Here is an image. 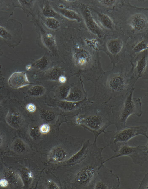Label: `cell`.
Listing matches in <instances>:
<instances>
[{
  "label": "cell",
  "instance_id": "d6986e66",
  "mask_svg": "<svg viewBox=\"0 0 148 189\" xmlns=\"http://www.w3.org/2000/svg\"><path fill=\"white\" fill-rule=\"evenodd\" d=\"M91 143L89 140L85 141L80 150L71 157L67 161V163L69 164H71L83 160L87 155Z\"/></svg>",
  "mask_w": 148,
  "mask_h": 189
},
{
  "label": "cell",
  "instance_id": "cb8c5ba5",
  "mask_svg": "<svg viewBox=\"0 0 148 189\" xmlns=\"http://www.w3.org/2000/svg\"><path fill=\"white\" fill-rule=\"evenodd\" d=\"M43 43L48 49L53 52L56 50V43L54 37L49 33H45L42 37Z\"/></svg>",
  "mask_w": 148,
  "mask_h": 189
},
{
  "label": "cell",
  "instance_id": "6da1fadb",
  "mask_svg": "<svg viewBox=\"0 0 148 189\" xmlns=\"http://www.w3.org/2000/svg\"><path fill=\"white\" fill-rule=\"evenodd\" d=\"M131 57L126 54L110 70L104 72L94 83L90 103H102L112 107L118 104L134 88L138 79L133 74Z\"/></svg>",
  "mask_w": 148,
  "mask_h": 189
},
{
  "label": "cell",
  "instance_id": "44dd1931",
  "mask_svg": "<svg viewBox=\"0 0 148 189\" xmlns=\"http://www.w3.org/2000/svg\"><path fill=\"white\" fill-rule=\"evenodd\" d=\"M17 173L25 188L30 187L34 178V174L29 169L21 167L18 169Z\"/></svg>",
  "mask_w": 148,
  "mask_h": 189
},
{
  "label": "cell",
  "instance_id": "e575fe53",
  "mask_svg": "<svg viewBox=\"0 0 148 189\" xmlns=\"http://www.w3.org/2000/svg\"><path fill=\"white\" fill-rule=\"evenodd\" d=\"M148 188V174H145V176L141 181L138 189H147Z\"/></svg>",
  "mask_w": 148,
  "mask_h": 189
},
{
  "label": "cell",
  "instance_id": "ab89813d",
  "mask_svg": "<svg viewBox=\"0 0 148 189\" xmlns=\"http://www.w3.org/2000/svg\"><path fill=\"white\" fill-rule=\"evenodd\" d=\"M4 136L3 133L0 131V149L3 146L4 142Z\"/></svg>",
  "mask_w": 148,
  "mask_h": 189
},
{
  "label": "cell",
  "instance_id": "ffe728a7",
  "mask_svg": "<svg viewBox=\"0 0 148 189\" xmlns=\"http://www.w3.org/2000/svg\"><path fill=\"white\" fill-rule=\"evenodd\" d=\"M67 155L66 151L62 146L58 145L51 149L48 154V158L50 162H58L63 160Z\"/></svg>",
  "mask_w": 148,
  "mask_h": 189
},
{
  "label": "cell",
  "instance_id": "1f68e13d",
  "mask_svg": "<svg viewBox=\"0 0 148 189\" xmlns=\"http://www.w3.org/2000/svg\"><path fill=\"white\" fill-rule=\"evenodd\" d=\"M40 126L37 124H34L31 126L29 129V135L30 138L33 140H37L41 136L42 134L39 130Z\"/></svg>",
  "mask_w": 148,
  "mask_h": 189
},
{
  "label": "cell",
  "instance_id": "74e56055",
  "mask_svg": "<svg viewBox=\"0 0 148 189\" xmlns=\"http://www.w3.org/2000/svg\"><path fill=\"white\" fill-rule=\"evenodd\" d=\"M58 80L60 83L64 84L66 82L67 78L65 76L62 74L59 77Z\"/></svg>",
  "mask_w": 148,
  "mask_h": 189
},
{
  "label": "cell",
  "instance_id": "4dcf8cb0",
  "mask_svg": "<svg viewBox=\"0 0 148 189\" xmlns=\"http://www.w3.org/2000/svg\"><path fill=\"white\" fill-rule=\"evenodd\" d=\"M62 71L59 67H55L50 70L47 74V76L50 79L56 81L58 80L59 77L62 75Z\"/></svg>",
  "mask_w": 148,
  "mask_h": 189
},
{
  "label": "cell",
  "instance_id": "2e32d148",
  "mask_svg": "<svg viewBox=\"0 0 148 189\" xmlns=\"http://www.w3.org/2000/svg\"><path fill=\"white\" fill-rule=\"evenodd\" d=\"M123 1V0H92L88 1L86 5L96 7L109 12L120 5Z\"/></svg>",
  "mask_w": 148,
  "mask_h": 189
},
{
  "label": "cell",
  "instance_id": "277c9868",
  "mask_svg": "<svg viewBox=\"0 0 148 189\" xmlns=\"http://www.w3.org/2000/svg\"><path fill=\"white\" fill-rule=\"evenodd\" d=\"M100 148L96 142L91 143L83 164L76 172L75 181L76 184L83 188H89L90 185L99 167L105 160L102 155L103 150L106 147Z\"/></svg>",
  "mask_w": 148,
  "mask_h": 189
},
{
  "label": "cell",
  "instance_id": "5bb4252c",
  "mask_svg": "<svg viewBox=\"0 0 148 189\" xmlns=\"http://www.w3.org/2000/svg\"><path fill=\"white\" fill-rule=\"evenodd\" d=\"M81 13L87 31L98 38H102L105 34L94 19L88 7L86 5L82 6Z\"/></svg>",
  "mask_w": 148,
  "mask_h": 189
},
{
  "label": "cell",
  "instance_id": "603a6c76",
  "mask_svg": "<svg viewBox=\"0 0 148 189\" xmlns=\"http://www.w3.org/2000/svg\"><path fill=\"white\" fill-rule=\"evenodd\" d=\"M71 85L62 84L55 88L53 90L56 99L65 100L69 92Z\"/></svg>",
  "mask_w": 148,
  "mask_h": 189
},
{
  "label": "cell",
  "instance_id": "ba28073f",
  "mask_svg": "<svg viewBox=\"0 0 148 189\" xmlns=\"http://www.w3.org/2000/svg\"><path fill=\"white\" fill-rule=\"evenodd\" d=\"M120 182L117 174L108 168L104 164L99 167L89 187L92 189H119Z\"/></svg>",
  "mask_w": 148,
  "mask_h": 189
},
{
  "label": "cell",
  "instance_id": "f1b7e54d",
  "mask_svg": "<svg viewBox=\"0 0 148 189\" xmlns=\"http://www.w3.org/2000/svg\"><path fill=\"white\" fill-rule=\"evenodd\" d=\"M50 60L48 57L45 55L37 60L34 64V66L41 70L46 69L49 65Z\"/></svg>",
  "mask_w": 148,
  "mask_h": 189
},
{
  "label": "cell",
  "instance_id": "d6a6232c",
  "mask_svg": "<svg viewBox=\"0 0 148 189\" xmlns=\"http://www.w3.org/2000/svg\"><path fill=\"white\" fill-rule=\"evenodd\" d=\"M0 37L6 40H10L12 39V35L8 30L0 25Z\"/></svg>",
  "mask_w": 148,
  "mask_h": 189
},
{
  "label": "cell",
  "instance_id": "7a4b0ae2",
  "mask_svg": "<svg viewBox=\"0 0 148 189\" xmlns=\"http://www.w3.org/2000/svg\"><path fill=\"white\" fill-rule=\"evenodd\" d=\"M112 107L105 103H89L85 105L79 113L69 117L67 122L78 125L92 133L94 142L106 129L113 124Z\"/></svg>",
  "mask_w": 148,
  "mask_h": 189
},
{
  "label": "cell",
  "instance_id": "484cf974",
  "mask_svg": "<svg viewBox=\"0 0 148 189\" xmlns=\"http://www.w3.org/2000/svg\"><path fill=\"white\" fill-rule=\"evenodd\" d=\"M4 176V178L8 181L9 184L14 186L18 184L19 177L17 173L14 170H7L5 172Z\"/></svg>",
  "mask_w": 148,
  "mask_h": 189
},
{
  "label": "cell",
  "instance_id": "7c38bea8",
  "mask_svg": "<svg viewBox=\"0 0 148 189\" xmlns=\"http://www.w3.org/2000/svg\"><path fill=\"white\" fill-rule=\"evenodd\" d=\"M148 49L131 58V62L133 74L137 79L148 78Z\"/></svg>",
  "mask_w": 148,
  "mask_h": 189
},
{
  "label": "cell",
  "instance_id": "8d00e7d4",
  "mask_svg": "<svg viewBox=\"0 0 148 189\" xmlns=\"http://www.w3.org/2000/svg\"><path fill=\"white\" fill-rule=\"evenodd\" d=\"M59 187L57 184L51 179H48L46 181V189H59Z\"/></svg>",
  "mask_w": 148,
  "mask_h": 189
},
{
  "label": "cell",
  "instance_id": "83f0119b",
  "mask_svg": "<svg viewBox=\"0 0 148 189\" xmlns=\"http://www.w3.org/2000/svg\"><path fill=\"white\" fill-rule=\"evenodd\" d=\"M42 14L46 17H53L56 19L61 17L60 15L47 3L44 6Z\"/></svg>",
  "mask_w": 148,
  "mask_h": 189
},
{
  "label": "cell",
  "instance_id": "e0dca14e",
  "mask_svg": "<svg viewBox=\"0 0 148 189\" xmlns=\"http://www.w3.org/2000/svg\"><path fill=\"white\" fill-rule=\"evenodd\" d=\"M5 120L11 127L15 129L21 128L24 123L22 115L18 111L12 109L9 110L6 116Z\"/></svg>",
  "mask_w": 148,
  "mask_h": 189
},
{
  "label": "cell",
  "instance_id": "30bf717a",
  "mask_svg": "<svg viewBox=\"0 0 148 189\" xmlns=\"http://www.w3.org/2000/svg\"><path fill=\"white\" fill-rule=\"evenodd\" d=\"M87 6L94 19L105 35L121 32L120 28L114 20L111 12L96 7Z\"/></svg>",
  "mask_w": 148,
  "mask_h": 189
},
{
  "label": "cell",
  "instance_id": "d4e9b609",
  "mask_svg": "<svg viewBox=\"0 0 148 189\" xmlns=\"http://www.w3.org/2000/svg\"><path fill=\"white\" fill-rule=\"evenodd\" d=\"M46 92V88L40 85H36L30 87L27 91L29 96L34 97H39L44 95Z\"/></svg>",
  "mask_w": 148,
  "mask_h": 189
},
{
  "label": "cell",
  "instance_id": "4316f807",
  "mask_svg": "<svg viewBox=\"0 0 148 189\" xmlns=\"http://www.w3.org/2000/svg\"><path fill=\"white\" fill-rule=\"evenodd\" d=\"M59 12L62 15L69 19L76 20L79 22L82 21V18L74 11L61 8L59 10Z\"/></svg>",
  "mask_w": 148,
  "mask_h": 189
},
{
  "label": "cell",
  "instance_id": "8992f818",
  "mask_svg": "<svg viewBox=\"0 0 148 189\" xmlns=\"http://www.w3.org/2000/svg\"><path fill=\"white\" fill-rule=\"evenodd\" d=\"M129 38L122 33L105 35L99 40L98 49L109 58L113 67L125 56L126 44Z\"/></svg>",
  "mask_w": 148,
  "mask_h": 189
},
{
  "label": "cell",
  "instance_id": "d590c367",
  "mask_svg": "<svg viewBox=\"0 0 148 189\" xmlns=\"http://www.w3.org/2000/svg\"><path fill=\"white\" fill-rule=\"evenodd\" d=\"M26 109L29 113L34 115L37 110V106L34 103H30L26 105Z\"/></svg>",
  "mask_w": 148,
  "mask_h": 189
},
{
  "label": "cell",
  "instance_id": "52a82bcc",
  "mask_svg": "<svg viewBox=\"0 0 148 189\" xmlns=\"http://www.w3.org/2000/svg\"><path fill=\"white\" fill-rule=\"evenodd\" d=\"M147 127L145 126H127L117 130L116 131L108 130L103 132L104 139L114 152L117 150L122 145L134 137L142 135L147 139Z\"/></svg>",
  "mask_w": 148,
  "mask_h": 189
},
{
  "label": "cell",
  "instance_id": "8fae6325",
  "mask_svg": "<svg viewBox=\"0 0 148 189\" xmlns=\"http://www.w3.org/2000/svg\"><path fill=\"white\" fill-rule=\"evenodd\" d=\"M45 102L47 105L56 108L62 115L67 118L76 115L85 105L89 103L87 98L81 101L73 102L48 97L46 99Z\"/></svg>",
  "mask_w": 148,
  "mask_h": 189
},
{
  "label": "cell",
  "instance_id": "f546056e",
  "mask_svg": "<svg viewBox=\"0 0 148 189\" xmlns=\"http://www.w3.org/2000/svg\"><path fill=\"white\" fill-rule=\"evenodd\" d=\"M44 23L48 28L52 30H56L60 26L59 21L53 17H45Z\"/></svg>",
  "mask_w": 148,
  "mask_h": 189
},
{
  "label": "cell",
  "instance_id": "7402d4cb",
  "mask_svg": "<svg viewBox=\"0 0 148 189\" xmlns=\"http://www.w3.org/2000/svg\"><path fill=\"white\" fill-rule=\"evenodd\" d=\"M11 150L19 155H22L28 150V146L23 139L17 138L13 141L11 146Z\"/></svg>",
  "mask_w": 148,
  "mask_h": 189
},
{
  "label": "cell",
  "instance_id": "9c48e42d",
  "mask_svg": "<svg viewBox=\"0 0 148 189\" xmlns=\"http://www.w3.org/2000/svg\"><path fill=\"white\" fill-rule=\"evenodd\" d=\"M148 155V143L145 146L138 145L132 147L127 143L121 146L113 155L110 158L105 160L103 163L110 160L122 156H127L131 159L133 163L135 164L142 166L147 159Z\"/></svg>",
  "mask_w": 148,
  "mask_h": 189
},
{
  "label": "cell",
  "instance_id": "5b68a950",
  "mask_svg": "<svg viewBox=\"0 0 148 189\" xmlns=\"http://www.w3.org/2000/svg\"><path fill=\"white\" fill-rule=\"evenodd\" d=\"M135 88L131 91L118 104L112 107L113 123L117 130L126 126L128 117L131 115L141 117L143 113L142 102L140 98L133 97Z\"/></svg>",
  "mask_w": 148,
  "mask_h": 189
},
{
  "label": "cell",
  "instance_id": "4fadbf2b",
  "mask_svg": "<svg viewBox=\"0 0 148 189\" xmlns=\"http://www.w3.org/2000/svg\"><path fill=\"white\" fill-rule=\"evenodd\" d=\"M148 33L137 35L131 38L127 41L126 51L128 54L133 58L148 49Z\"/></svg>",
  "mask_w": 148,
  "mask_h": 189
},
{
  "label": "cell",
  "instance_id": "f35d334b",
  "mask_svg": "<svg viewBox=\"0 0 148 189\" xmlns=\"http://www.w3.org/2000/svg\"><path fill=\"white\" fill-rule=\"evenodd\" d=\"M9 184L8 181L5 178L0 179V186L6 187Z\"/></svg>",
  "mask_w": 148,
  "mask_h": 189
},
{
  "label": "cell",
  "instance_id": "3957f363",
  "mask_svg": "<svg viewBox=\"0 0 148 189\" xmlns=\"http://www.w3.org/2000/svg\"><path fill=\"white\" fill-rule=\"evenodd\" d=\"M121 32L129 38L148 33V8L131 5L123 0L122 4L111 12Z\"/></svg>",
  "mask_w": 148,
  "mask_h": 189
},
{
  "label": "cell",
  "instance_id": "836d02e7",
  "mask_svg": "<svg viewBox=\"0 0 148 189\" xmlns=\"http://www.w3.org/2000/svg\"><path fill=\"white\" fill-rule=\"evenodd\" d=\"M39 130L42 134H48L50 130V124L46 123H42L39 126Z\"/></svg>",
  "mask_w": 148,
  "mask_h": 189
},
{
  "label": "cell",
  "instance_id": "9a60e30c",
  "mask_svg": "<svg viewBox=\"0 0 148 189\" xmlns=\"http://www.w3.org/2000/svg\"><path fill=\"white\" fill-rule=\"evenodd\" d=\"M87 98L83 82L80 80L77 83L71 85L68 95L65 100L73 102L82 101Z\"/></svg>",
  "mask_w": 148,
  "mask_h": 189
},
{
  "label": "cell",
  "instance_id": "60d3db41",
  "mask_svg": "<svg viewBox=\"0 0 148 189\" xmlns=\"http://www.w3.org/2000/svg\"><path fill=\"white\" fill-rule=\"evenodd\" d=\"M32 68V67L31 65H28L26 66V68L27 70H30Z\"/></svg>",
  "mask_w": 148,
  "mask_h": 189
},
{
  "label": "cell",
  "instance_id": "ac0fdd59",
  "mask_svg": "<svg viewBox=\"0 0 148 189\" xmlns=\"http://www.w3.org/2000/svg\"><path fill=\"white\" fill-rule=\"evenodd\" d=\"M9 85L12 88L17 89L30 84L25 72H16L12 74L8 80Z\"/></svg>",
  "mask_w": 148,
  "mask_h": 189
}]
</instances>
